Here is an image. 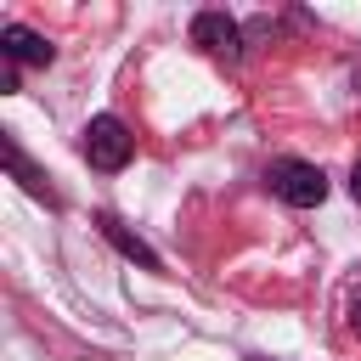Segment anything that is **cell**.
Returning a JSON list of instances; mask_svg holds the SVG:
<instances>
[{
    "label": "cell",
    "mask_w": 361,
    "mask_h": 361,
    "mask_svg": "<svg viewBox=\"0 0 361 361\" xmlns=\"http://www.w3.org/2000/svg\"><path fill=\"white\" fill-rule=\"evenodd\" d=\"M350 192H355V203H361V164H355V175H350Z\"/></svg>",
    "instance_id": "52a82bcc"
},
{
    "label": "cell",
    "mask_w": 361,
    "mask_h": 361,
    "mask_svg": "<svg viewBox=\"0 0 361 361\" xmlns=\"http://www.w3.org/2000/svg\"><path fill=\"white\" fill-rule=\"evenodd\" d=\"M130 152H135V135H130V124H124V118L96 113V118L85 124V158H90L96 169H124V164H130Z\"/></svg>",
    "instance_id": "7a4b0ae2"
},
{
    "label": "cell",
    "mask_w": 361,
    "mask_h": 361,
    "mask_svg": "<svg viewBox=\"0 0 361 361\" xmlns=\"http://www.w3.org/2000/svg\"><path fill=\"white\" fill-rule=\"evenodd\" d=\"M0 51H6L11 62H34V68H45V62H51L45 34H34V28H23V23H6V28H0Z\"/></svg>",
    "instance_id": "277c9868"
},
{
    "label": "cell",
    "mask_w": 361,
    "mask_h": 361,
    "mask_svg": "<svg viewBox=\"0 0 361 361\" xmlns=\"http://www.w3.org/2000/svg\"><path fill=\"white\" fill-rule=\"evenodd\" d=\"M350 327H355V333H361V288H355V293H350Z\"/></svg>",
    "instance_id": "8992f818"
},
{
    "label": "cell",
    "mask_w": 361,
    "mask_h": 361,
    "mask_svg": "<svg viewBox=\"0 0 361 361\" xmlns=\"http://www.w3.org/2000/svg\"><path fill=\"white\" fill-rule=\"evenodd\" d=\"M102 237H107V243H113V248H118L124 259H141L147 271H158V254H152V248H147V243H141L135 231H124V226H118L113 214H102Z\"/></svg>",
    "instance_id": "5b68a950"
},
{
    "label": "cell",
    "mask_w": 361,
    "mask_h": 361,
    "mask_svg": "<svg viewBox=\"0 0 361 361\" xmlns=\"http://www.w3.org/2000/svg\"><path fill=\"white\" fill-rule=\"evenodd\" d=\"M192 45H203V51L220 56V62H237V56H243V28H237L226 11H197V17H192Z\"/></svg>",
    "instance_id": "3957f363"
},
{
    "label": "cell",
    "mask_w": 361,
    "mask_h": 361,
    "mask_svg": "<svg viewBox=\"0 0 361 361\" xmlns=\"http://www.w3.org/2000/svg\"><path fill=\"white\" fill-rule=\"evenodd\" d=\"M271 192L288 203V209H316L327 197V175L305 158H276L271 164Z\"/></svg>",
    "instance_id": "6da1fadb"
}]
</instances>
